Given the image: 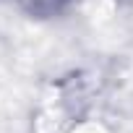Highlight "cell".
I'll return each instance as SVG.
<instances>
[{
	"label": "cell",
	"mask_w": 133,
	"mask_h": 133,
	"mask_svg": "<svg viewBox=\"0 0 133 133\" xmlns=\"http://www.w3.org/2000/svg\"><path fill=\"white\" fill-rule=\"evenodd\" d=\"M63 0H26V8L34 11V13H44V11H57Z\"/></svg>",
	"instance_id": "6da1fadb"
}]
</instances>
